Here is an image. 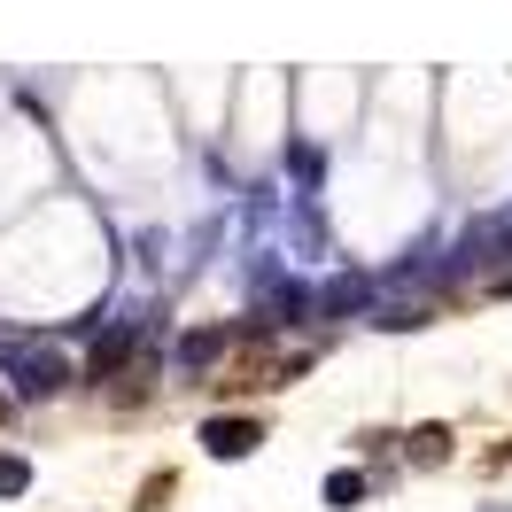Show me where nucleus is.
<instances>
[{"label": "nucleus", "instance_id": "0eeeda50", "mask_svg": "<svg viewBox=\"0 0 512 512\" xmlns=\"http://www.w3.org/2000/svg\"><path fill=\"white\" fill-rule=\"evenodd\" d=\"M0 412H8V396H0Z\"/></svg>", "mask_w": 512, "mask_h": 512}, {"label": "nucleus", "instance_id": "423d86ee", "mask_svg": "<svg viewBox=\"0 0 512 512\" xmlns=\"http://www.w3.org/2000/svg\"><path fill=\"white\" fill-rule=\"evenodd\" d=\"M24 489H32V466L16 450H0V497H24Z\"/></svg>", "mask_w": 512, "mask_h": 512}, {"label": "nucleus", "instance_id": "20e7f679", "mask_svg": "<svg viewBox=\"0 0 512 512\" xmlns=\"http://www.w3.org/2000/svg\"><path fill=\"white\" fill-rule=\"evenodd\" d=\"M412 458H419V466H443V458H450V435H443V427H419V435H412Z\"/></svg>", "mask_w": 512, "mask_h": 512}, {"label": "nucleus", "instance_id": "f03ea898", "mask_svg": "<svg viewBox=\"0 0 512 512\" xmlns=\"http://www.w3.org/2000/svg\"><path fill=\"white\" fill-rule=\"evenodd\" d=\"M256 443H264L256 419H210V427H202V450H210V458H249Z\"/></svg>", "mask_w": 512, "mask_h": 512}, {"label": "nucleus", "instance_id": "39448f33", "mask_svg": "<svg viewBox=\"0 0 512 512\" xmlns=\"http://www.w3.org/2000/svg\"><path fill=\"white\" fill-rule=\"evenodd\" d=\"M225 350V326H202V334H187V342H179V357H187V365H202V357H218Z\"/></svg>", "mask_w": 512, "mask_h": 512}, {"label": "nucleus", "instance_id": "6e6552de", "mask_svg": "<svg viewBox=\"0 0 512 512\" xmlns=\"http://www.w3.org/2000/svg\"><path fill=\"white\" fill-rule=\"evenodd\" d=\"M489 512H497V505H489Z\"/></svg>", "mask_w": 512, "mask_h": 512}, {"label": "nucleus", "instance_id": "f257e3e1", "mask_svg": "<svg viewBox=\"0 0 512 512\" xmlns=\"http://www.w3.org/2000/svg\"><path fill=\"white\" fill-rule=\"evenodd\" d=\"M0 373L16 381V396H63V388H70L63 350H47V342H24V334H8V342H0Z\"/></svg>", "mask_w": 512, "mask_h": 512}, {"label": "nucleus", "instance_id": "7ed1b4c3", "mask_svg": "<svg viewBox=\"0 0 512 512\" xmlns=\"http://www.w3.org/2000/svg\"><path fill=\"white\" fill-rule=\"evenodd\" d=\"M326 505H334V512L365 505V474H326Z\"/></svg>", "mask_w": 512, "mask_h": 512}]
</instances>
